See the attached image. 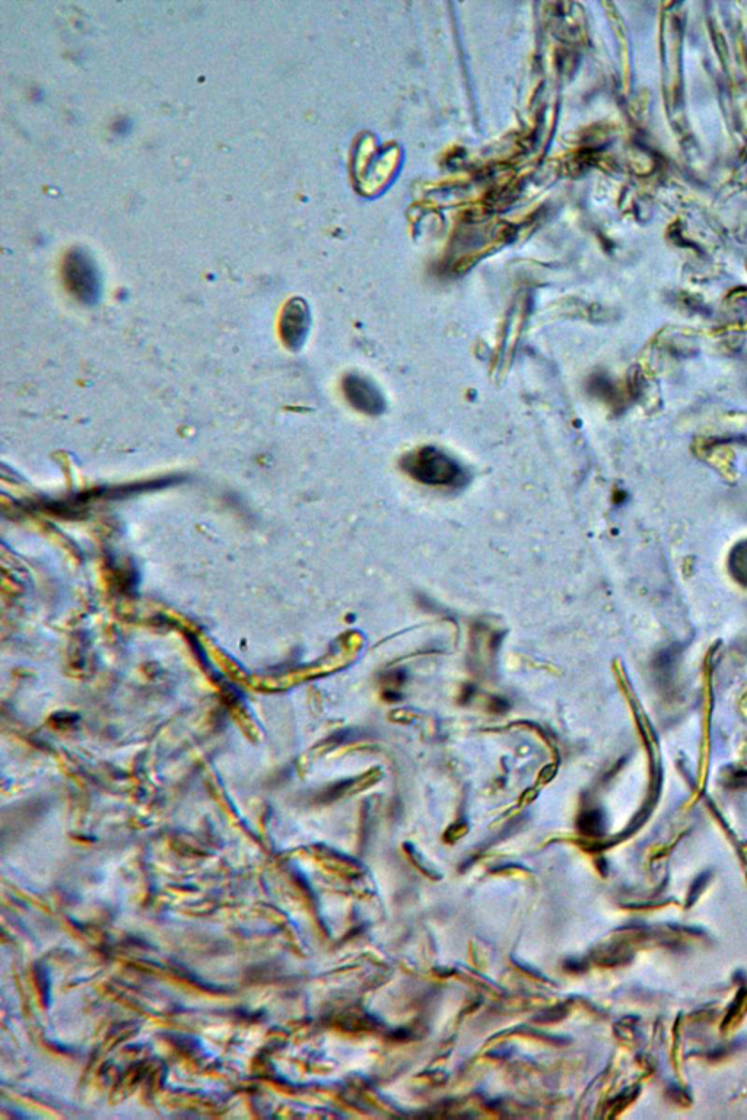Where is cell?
I'll list each match as a JSON object with an SVG mask.
<instances>
[{"label":"cell","mask_w":747,"mask_h":1120,"mask_svg":"<svg viewBox=\"0 0 747 1120\" xmlns=\"http://www.w3.org/2000/svg\"><path fill=\"white\" fill-rule=\"evenodd\" d=\"M308 330L307 305L301 299H294L286 305L281 320V334L289 348H300Z\"/></svg>","instance_id":"4"},{"label":"cell","mask_w":747,"mask_h":1120,"mask_svg":"<svg viewBox=\"0 0 747 1120\" xmlns=\"http://www.w3.org/2000/svg\"><path fill=\"white\" fill-rule=\"evenodd\" d=\"M403 472L409 474L416 482L428 486H462L467 480L462 464L454 460L451 455L444 453L440 448H416L403 455L400 461Z\"/></svg>","instance_id":"1"},{"label":"cell","mask_w":747,"mask_h":1120,"mask_svg":"<svg viewBox=\"0 0 747 1120\" xmlns=\"http://www.w3.org/2000/svg\"><path fill=\"white\" fill-rule=\"evenodd\" d=\"M65 276L69 289L84 301H92L98 294V278L94 264L82 251H73L66 257Z\"/></svg>","instance_id":"3"},{"label":"cell","mask_w":747,"mask_h":1120,"mask_svg":"<svg viewBox=\"0 0 747 1120\" xmlns=\"http://www.w3.org/2000/svg\"><path fill=\"white\" fill-rule=\"evenodd\" d=\"M343 393L346 400L365 415L378 416L386 409V400L380 388L364 375H346L343 380Z\"/></svg>","instance_id":"2"}]
</instances>
